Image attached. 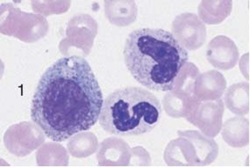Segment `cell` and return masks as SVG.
<instances>
[{
	"instance_id": "5b68a950",
	"label": "cell",
	"mask_w": 250,
	"mask_h": 168,
	"mask_svg": "<svg viewBox=\"0 0 250 168\" xmlns=\"http://www.w3.org/2000/svg\"><path fill=\"white\" fill-rule=\"evenodd\" d=\"M222 138L233 148L246 146L250 143V121L239 116L230 118L223 126Z\"/></svg>"
},
{
	"instance_id": "ba28073f",
	"label": "cell",
	"mask_w": 250,
	"mask_h": 168,
	"mask_svg": "<svg viewBox=\"0 0 250 168\" xmlns=\"http://www.w3.org/2000/svg\"><path fill=\"white\" fill-rule=\"evenodd\" d=\"M106 17L117 26H127L135 21L137 7L132 1L105 2Z\"/></svg>"
},
{
	"instance_id": "30bf717a",
	"label": "cell",
	"mask_w": 250,
	"mask_h": 168,
	"mask_svg": "<svg viewBox=\"0 0 250 168\" xmlns=\"http://www.w3.org/2000/svg\"><path fill=\"white\" fill-rule=\"evenodd\" d=\"M201 83L205 89L204 98L208 100L220 99L227 88V80L224 76L217 71H210L203 74Z\"/></svg>"
},
{
	"instance_id": "6da1fadb",
	"label": "cell",
	"mask_w": 250,
	"mask_h": 168,
	"mask_svg": "<svg viewBox=\"0 0 250 168\" xmlns=\"http://www.w3.org/2000/svg\"><path fill=\"white\" fill-rule=\"evenodd\" d=\"M104 97L91 65L83 56H63L40 78L31 119L47 138L63 142L100 119Z\"/></svg>"
},
{
	"instance_id": "277c9868",
	"label": "cell",
	"mask_w": 250,
	"mask_h": 168,
	"mask_svg": "<svg viewBox=\"0 0 250 168\" xmlns=\"http://www.w3.org/2000/svg\"><path fill=\"white\" fill-rule=\"evenodd\" d=\"M207 59L217 69H233L239 61V50L233 40L219 35L211 40L207 47Z\"/></svg>"
},
{
	"instance_id": "8992f818",
	"label": "cell",
	"mask_w": 250,
	"mask_h": 168,
	"mask_svg": "<svg viewBox=\"0 0 250 168\" xmlns=\"http://www.w3.org/2000/svg\"><path fill=\"white\" fill-rule=\"evenodd\" d=\"M229 111L242 117L250 113V84L241 82L229 86L224 97Z\"/></svg>"
},
{
	"instance_id": "3957f363",
	"label": "cell",
	"mask_w": 250,
	"mask_h": 168,
	"mask_svg": "<svg viewBox=\"0 0 250 168\" xmlns=\"http://www.w3.org/2000/svg\"><path fill=\"white\" fill-rule=\"evenodd\" d=\"M161 117L162 104L154 94L129 86L112 92L104 99L99 121L108 134L136 137L151 132Z\"/></svg>"
},
{
	"instance_id": "52a82bcc",
	"label": "cell",
	"mask_w": 250,
	"mask_h": 168,
	"mask_svg": "<svg viewBox=\"0 0 250 168\" xmlns=\"http://www.w3.org/2000/svg\"><path fill=\"white\" fill-rule=\"evenodd\" d=\"M224 102L221 99L209 100L202 105L203 124L199 128L210 138H214L222 128Z\"/></svg>"
},
{
	"instance_id": "7a4b0ae2",
	"label": "cell",
	"mask_w": 250,
	"mask_h": 168,
	"mask_svg": "<svg viewBox=\"0 0 250 168\" xmlns=\"http://www.w3.org/2000/svg\"><path fill=\"white\" fill-rule=\"evenodd\" d=\"M188 59L186 48L164 29H137L125 41V66L133 78L149 90L172 91Z\"/></svg>"
},
{
	"instance_id": "9c48e42d",
	"label": "cell",
	"mask_w": 250,
	"mask_h": 168,
	"mask_svg": "<svg viewBox=\"0 0 250 168\" xmlns=\"http://www.w3.org/2000/svg\"><path fill=\"white\" fill-rule=\"evenodd\" d=\"M128 145L123 140L118 138H108L101 144L98 158L100 164L124 165L122 161L125 160L124 155H127Z\"/></svg>"
}]
</instances>
